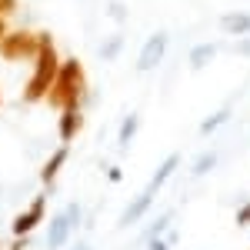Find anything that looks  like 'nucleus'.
<instances>
[{
  "instance_id": "obj_10",
  "label": "nucleus",
  "mask_w": 250,
  "mask_h": 250,
  "mask_svg": "<svg viewBox=\"0 0 250 250\" xmlns=\"http://www.w3.org/2000/svg\"><path fill=\"white\" fill-rule=\"evenodd\" d=\"M150 204H154V197H150V193H137L134 200H130V207L120 213V227H124V230H127V227H134L137 220L150 210Z\"/></svg>"
},
{
  "instance_id": "obj_18",
  "label": "nucleus",
  "mask_w": 250,
  "mask_h": 250,
  "mask_svg": "<svg viewBox=\"0 0 250 250\" xmlns=\"http://www.w3.org/2000/svg\"><path fill=\"white\" fill-rule=\"evenodd\" d=\"M107 14L117 17V20H124V17H127V7H124V3H117V0H110V3H107Z\"/></svg>"
},
{
  "instance_id": "obj_9",
  "label": "nucleus",
  "mask_w": 250,
  "mask_h": 250,
  "mask_svg": "<svg viewBox=\"0 0 250 250\" xmlns=\"http://www.w3.org/2000/svg\"><path fill=\"white\" fill-rule=\"evenodd\" d=\"M220 30L230 34V37H250V14L247 10H233L220 17Z\"/></svg>"
},
{
  "instance_id": "obj_17",
  "label": "nucleus",
  "mask_w": 250,
  "mask_h": 250,
  "mask_svg": "<svg viewBox=\"0 0 250 250\" xmlns=\"http://www.w3.org/2000/svg\"><path fill=\"white\" fill-rule=\"evenodd\" d=\"M213 167H217V154H204L193 164V177H204V173H210Z\"/></svg>"
},
{
  "instance_id": "obj_11",
  "label": "nucleus",
  "mask_w": 250,
  "mask_h": 250,
  "mask_svg": "<svg viewBox=\"0 0 250 250\" xmlns=\"http://www.w3.org/2000/svg\"><path fill=\"white\" fill-rule=\"evenodd\" d=\"M137 130H140V114H137V110H130V114L120 120V130H117V147H120V150H127V147L134 144Z\"/></svg>"
},
{
  "instance_id": "obj_13",
  "label": "nucleus",
  "mask_w": 250,
  "mask_h": 250,
  "mask_svg": "<svg viewBox=\"0 0 250 250\" xmlns=\"http://www.w3.org/2000/svg\"><path fill=\"white\" fill-rule=\"evenodd\" d=\"M213 57H217V43H200V47H193L190 50V67L193 70H204V67H210Z\"/></svg>"
},
{
  "instance_id": "obj_25",
  "label": "nucleus",
  "mask_w": 250,
  "mask_h": 250,
  "mask_svg": "<svg viewBox=\"0 0 250 250\" xmlns=\"http://www.w3.org/2000/svg\"><path fill=\"white\" fill-rule=\"evenodd\" d=\"M0 104H3V94H0Z\"/></svg>"
},
{
  "instance_id": "obj_5",
  "label": "nucleus",
  "mask_w": 250,
  "mask_h": 250,
  "mask_svg": "<svg viewBox=\"0 0 250 250\" xmlns=\"http://www.w3.org/2000/svg\"><path fill=\"white\" fill-rule=\"evenodd\" d=\"M80 224V207L77 204H70L63 213H57L54 220H50V230H47V247L50 250H60L67 240H70V233H74V227Z\"/></svg>"
},
{
  "instance_id": "obj_22",
  "label": "nucleus",
  "mask_w": 250,
  "mask_h": 250,
  "mask_svg": "<svg viewBox=\"0 0 250 250\" xmlns=\"http://www.w3.org/2000/svg\"><path fill=\"white\" fill-rule=\"evenodd\" d=\"M107 177H110L114 184H120V180H124V170H120V167H110V170H107Z\"/></svg>"
},
{
  "instance_id": "obj_15",
  "label": "nucleus",
  "mask_w": 250,
  "mask_h": 250,
  "mask_svg": "<svg viewBox=\"0 0 250 250\" xmlns=\"http://www.w3.org/2000/svg\"><path fill=\"white\" fill-rule=\"evenodd\" d=\"M120 50H124V37H120V34H114V37L104 40V47H100L97 54H100V60H114Z\"/></svg>"
},
{
  "instance_id": "obj_21",
  "label": "nucleus",
  "mask_w": 250,
  "mask_h": 250,
  "mask_svg": "<svg viewBox=\"0 0 250 250\" xmlns=\"http://www.w3.org/2000/svg\"><path fill=\"white\" fill-rule=\"evenodd\" d=\"M237 54H240V57H250V37H240V43H237Z\"/></svg>"
},
{
  "instance_id": "obj_3",
  "label": "nucleus",
  "mask_w": 250,
  "mask_h": 250,
  "mask_svg": "<svg viewBox=\"0 0 250 250\" xmlns=\"http://www.w3.org/2000/svg\"><path fill=\"white\" fill-rule=\"evenodd\" d=\"M0 57L20 63V60H34L37 57V34L34 30H10L0 40Z\"/></svg>"
},
{
  "instance_id": "obj_16",
  "label": "nucleus",
  "mask_w": 250,
  "mask_h": 250,
  "mask_svg": "<svg viewBox=\"0 0 250 250\" xmlns=\"http://www.w3.org/2000/svg\"><path fill=\"white\" fill-rule=\"evenodd\" d=\"M170 220H173V210L160 213V217H157L154 224H150V227H147V230H144V240H150V237H160V233H164V227H167V224H170Z\"/></svg>"
},
{
  "instance_id": "obj_23",
  "label": "nucleus",
  "mask_w": 250,
  "mask_h": 250,
  "mask_svg": "<svg viewBox=\"0 0 250 250\" xmlns=\"http://www.w3.org/2000/svg\"><path fill=\"white\" fill-rule=\"evenodd\" d=\"M3 34H7V30H3V17H0V40H3Z\"/></svg>"
},
{
  "instance_id": "obj_19",
  "label": "nucleus",
  "mask_w": 250,
  "mask_h": 250,
  "mask_svg": "<svg viewBox=\"0 0 250 250\" xmlns=\"http://www.w3.org/2000/svg\"><path fill=\"white\" fill-rule=\"evenodd\" d=\"M147 250H170V240H160V237H150V240H147Z\"/></svg>"
},
{
  "instance_id": "obj_8",
  "label": "nucleus",
  "mask_w": 250,
  "mask_h": 250,
  "mask_svg": "<svg viewBox=\"0 0 250 250\" xmlns=\"http://www.w3.org/2000/svg\"><path fill=\"white\" fill-rule=\"evenodd\" d=\"M177 167H180V154L164 157V160H160V167L154 170V177H150V184H147V190H144V193L157 197V193H160V187H164V184H167V180L173 177V170H177Z\"/></svg>"
},
{
  "instance_id": "obj_7",
  "label": "nucleus",
  "mask_w": 250,
  "mask_h": 250,
  "mask_svg": "<svg viewBox=\"0 0 250 250\" xmlns=\"http://www.w3.org/2000/svg\"><path fill=\"white\" fill-rule=\"evenodd\" d=\"M83 130V110L80 107H70V110H60V124H57V134L63 144H70L74 137Z\"/></svg>"
},
{
  "instance_id": "obj_20",
  "label": "nucleus",
  "mask_w": 250,
  "mask_h": 250,
  "mask_svg": "<svg viewBox=\"0 0 250 250\" xmlns=\"http://www.w3.org/2000/svg\"><path fill=\"white\" fill-rule=\"evenodd\" d=\"M17 10V0H0V17H10Z\"/></svg>"
},
{
  "instance_id": "obj_1",
  "label": "nucleus",
  "mask_w": 250,
  "mask_h": 250,
  "mask_svg": "<svg viewBox=\"0 0 250 250\" xmlns=\"http://www.w3.org/2000/svg\"><path fill=\"white\" fill-rule=\"evenodd\" d=\"M60 70V57H57V47H54V37L47 30L37 34V57H34V70L23 83V104H37L50 94L54 87V77Z\"/></svg>"
},
{
  "instance_id": "obj_4",
  "label": "nucleus",
  "mask_w": 250,
  "mask_h": 250,
  "mask_svg": "<svg viewBox=\"0 0 250 250\" xmlns=\"http://www.w3.org/2000/svg\"><path fill=\"white\" fill-rule=\"evenodd\" d=\"M167 47H170V34L167 30H154L150 37L144 40V47H140V57H137V70L140 74H150L160 67V60L167 54Z\"/></svg>"
},
{
  "instance_id": "obj_12",
  "label": "nucleus",
  "mask_w": 250,
  "mask_h": 250,
  "mask_svg": "<svg viewBox=\"0 0 250 250\" xmlns=\"http://www.w3.org/2000/svg\"><path fill=\"white\" fill-rule=\"evenodd\" d=\"M230 114H233V107H217L210 117H204V124H200V134L204 137H210V134H217L227 120H230Z\"/></svg>"
},
{
  "instance_id": "obj_2",
  "label": "nucleus",
  "mask_w": 250,
  "mask_h": 250,
  "mask_svg": "<svg viewBox=\"0 0 250 250\" xmlns=\"http://www.w3.org/2000/svg\"><path fill=\"white\" fill-rule=\"evenodd\" d=\"M83 94H87L83 63L77 57L60 60V70H57V77H54L50 94H47V104H54L57 110H70V107H80L83 104Z\"/></svg>"
},
{
  "instance_id": "obj_6",
  "label": "nucleus",
  "mask_w": 250,
  "mask_h": 250,
  "mask_svg": "<svg viewBox=\"0 0 250 250\" xmlns=\"http://www.w3.org/2000/svg\"><path fill=\"white\" fill-rule=\"evenodd\" d=\"M43 207H47V197H37V200H30V207L20 213V217H14V237H27V233H34V227H37L40 220H43Z\"/></svg>"
},
{
  "instance_id": "obj_24",
  "label": "nucleus",
  "mask_w": 250,
  "mask_h": 250,
  "mask_svg": "<svg viewBox=\"0 0 250 250\" xmlns=\"http://www.w3.org/2000/svg\"><path fill=\"white\" fill-rule=\"evenodd\" d=\"M74 250H87V247H74Z\"/></svg>"
},
{
  "instance_id": "obj_14",
  "label": "nucleus",
  "mask_w": 250,
  "mask_h": 250,
  "mask_svg": "<svg viewBox=\"0 0 250 250\" xmlns=\"http://www.w3.org/2000/svg\"><path fill=\"white\" fill-rule=\"evenodd\" d=\"M63 164H67V144H63L60 150H54V157L43 164V170H40V180H43V184H54V180H57V170L63 167Z\"/></svg>"
}]
</instances>
